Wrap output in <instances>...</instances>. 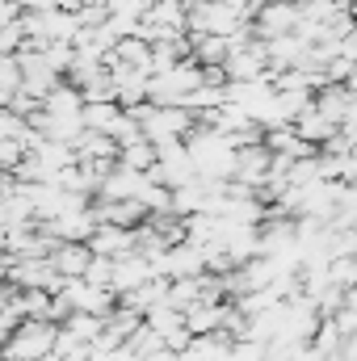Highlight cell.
<instances>
[{
	"label": "cell",
	"instance_id": "6da1fadb",
	"mask_svg": "<svg viewBox=\"0 0 357 361\" xmlns=\"http://www.w3.org/2000/svg\"><path fill=\"white\" fill-rule=\"evenodd\" d=\"M298 25V4H286V0H265L253 17V30H257V42L269 38H282V34H294Z\"/></svg>",
	"mask_w": 357,
	"mask_h": 361
},
{
	"label": "cell",
	"instance_id": "7a4b0ae2",
	"mask_svg": "<svg viewBox=\"0 0 357 361\" xmlns=\"http://www.w3.org/2000/svg\"><path fill=\"white\" fill-rule=\"evenodd\" d=\"M92 261V252L85 244H55V252H51V269L63 273V277H76V273H85Z\"/></svg>",
	"mask_w": 357,
	"mask_h": 361
},
{
	"label": "cell",
	"instance_id": "3957f363",
	"mask_svg": "<svg viewBox=\"0 0 357 361\" xmlns=\"http://www.w3.org/2000/svg\"><path fill=\"white\" fill-rule=\"evenodd\" d=\"M118 164L131 169V173H152L156 169V147L147 139H131V143L118 147Z\"/></svg>",
	"mask_w": 357,
	"mask_h": 361
},
{
	"label": "cell",
	"instance_id": "277c9868",
	"mask_svg": "<svg viewBox=\"0 0 357 361\" xmlns=\"http://www.w3.org/2000/svg\"><path fill=\"white\" fill-rule=\"evenodd\" d=\"M42 109L47 114H80L85 109V97H80V89H72L68 80H59L55 89L42 97Z\"/></svg>",
	"mask_w": 357,
	"mask_h": 361
},
{
	"label": "cell",
	"instance_id": "5b68a950",
	"mask_svg": "<svg viewBox=\"0 0 357 361\" xmlns=\"http://www.w3.org/2000/svg\"><path fill=\"white\" fill-rule=\"evenodd\" d=\"M118 114H122V109H118L114 101H101V105H85V109H80V122H85V130L105 135V130H109V122H114Z\"/></svg>",
	"mask_w": 357,
	"mask_h": 361
}]
</instances>
